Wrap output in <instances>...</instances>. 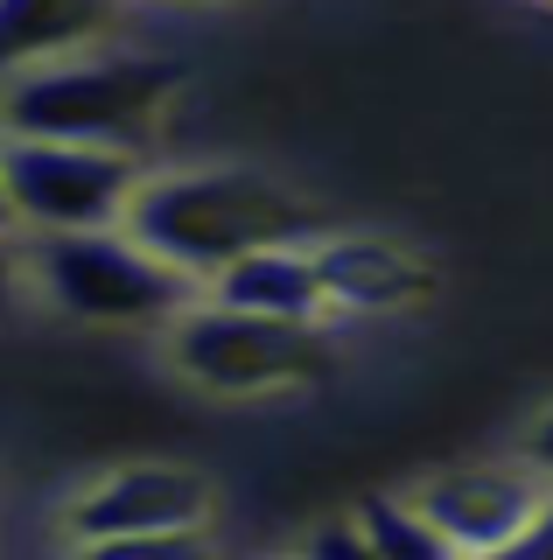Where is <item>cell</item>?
Listing matches in <instances>:
<instances>
[{
	"mask_svg": "<svg viewBox=\"0 0 553 560\" xmlns=\"http://www.w3.org/2000/svg\"><path fill=\"white\" fill-rule=\"evenodd\" d=\"M119 224H127L141 245H154L162 259H176V267L203 288L217 267H232L238 253H252V245L316 238L322 210L273 168L183 162V168H148Z\"/></svg>",
	"mask_w": 553,
	"mask_h": 560,
	"instance_id": "obj_1",
	"label": "cell"
},
{
	"mask_svg": "<svg viewBox=\"0 0 553 560\" xmlns=\"http://www.w3.org/2000/svg\"><path fill=\"white\" fill-rule=\"evenodd\" d=\"M189 98V70L133 43H92L0 78V133L98 140V148H154Z\"/></svg>",
	"mask_w": 553,
	"mask_h": 560,
	"instance_id": "obj_2",
	"label": "cell"
},
{
	"mask_svg": "<svg viewBox=\"0 0 553 560\" xmlns=\"http://www.w3.org/2000/svg\"><path fill=\"white\" fill-rule=\"evenodd\" d=\"M154 337H162V364L203 399H287L316 393L337 372V343L322 323L232 308L217 294L183 302Z\"/></svg>",
	"mask_w": 553,
	"mask_h": 560,
	"instance_id": "obj_3",
	"label": "cell"
},
{
	"mask_svg": "<svg viewBox=\"0 0 553 560\" xmlns=\"http://www.w3.org/2000/svg\"><path fill=\"white\" fill-rule=\"evenodd\" d=\"M28 302H43L63 323L84 329H162L183 302H197V280L176 259L141 245L127 224H92V232H36L22 238Z\"/></svg>",
	"mask_w": 553,
	"mask_h": 560,
	"instance_id": "obj_4",
	"label": "cell"
},
{
	"mask_svg": "<svg viewBox=\"0 0 553 560\" xmlns=\"http://www.w3.org/2000/svg\"><path fill=\"white\" fill-rule=\"evenodd\" d=\"M148 162L133 148L98 140H49V133H0V197L14 238L36 232H92L119 224L141 189Z\"/></svg>",
	"mask_w": 553,
	"mask_h": 560,
	"instance_id": "obj_5",
	"label": "cell"
},
{
	"mask_svg": "<svg viewBox=\"0 0 553 560\" xmlns=\"http://www.w3.org/2000/svg\"><path fill=\"white\" fill-rule=\"evenodd\" d=\"M211 518H217V483L203 469L119 463L57 504V539L78 553H141V547H183V539L211 533Z\"/></svg>",
	"mask_w": 553,
	"mask_h": 560,
	"instance_id": "obj_6",
	"label": "cell"
},
{
	"mask_svg": "<svg viewBox=\"0 0 553 560\" xmlns=\"http://www.w3.org/2000/svg\"><path fill=\"white\" fill-rule=\"evenodd\" d=\"M546 498V477L518 455V463H470V469H442L413 490V504L427 512V525L442 533L448 553H511L518 533L532 525Z\"/></svg>",
	"mask_w": 553,
	"mask_h": 560,
	"instance_id": "obj_7",
	"label": "cell"
},
{
	"mask_svg": "<svg viewBox=\"0 0 553 560\" xmlns=\"http://www.w3.org/2000/svg\"><path fill=\"white\" fill-rule=\"evenodd\" d=\"M316 273L330 315H400L435 294V259L386 232H316Z\"/></svg>",
	"mask_w": 553,
	"mask_h": 560,
	"instance_id": "obj_8",
	"label": "cell"
},
{
	"mask_svg": "<svg viewBox=\"0 0 553 560\" xmlns=\"http://www.w3.org/2000/svg\"><path fill=\"white\" fill-rule=\"evenodd\" d=\"M203 294L232 308H259V315H295V323H330V294L316 273V238H281V245H252L232 267H217L203 280Z\"/></svg>",
	"mask_w": 553,
	"mask_h": 560,
	"instance_id": "obj_9",
	"label": "cell"
},
{
	"mask_svg": "<svg viewBox=\"0 0 553 560\" xmlns=\"http://www.w3.org/2000/svg\"><path fill=\"white\" fill-rule=\"evenodd\" d=\"M133 0H0V78L43 57L119 43Z\"/></svg>",
	"mask_w": 553,
	"mask_h": 560,
	"instance_id": "obj_10",
	"label": "cell"
},
{
	"mask_svg": "<svg viewBox=\"0 0 553 560\" xmlns=\"http://www.w3.org/2000/svg\"><path fill=\"white\" fill-rule=\"evenodd\" d=\"M351 518H357V539H365V560H435V553H448L442 533L427 525V512L413 498H365Z\"/></svg>",
	"mask_w": 553,
	"mask_h": 560,
	"instance_id": "obj_11",
	"label": "cell"
},
{
	"mask_svg": "<svg viewBox=\"0 0 553 560\" xmlns=\"http://www.w3.org/2000/svg\"><path fill=\"white\" fill-rule=\"evenodd\" d=\"M28 302V267H22V238L0 232V315H14Z\"/></svg>",
	"mask_w": 553,
	"mask_h": 560,
	"instance_id": "obj_12",
	"label": "cell"
},
{
	"mask_svg": "<svg viewBox=\"0 0 553 560\" xmlns=\"http://www.w3.org/2000/svg\"><path fill=\"white\" fill-rule=\"evenodd\" d=\"M511 553H540V560H553V477H546V498H540V512H532V525L518 533Z\"/></svg>",
	"mask_w": 553,
	"mask_h": 560,
	"instance_id": "obj_13",
	"label": "cell"
},
{
	"mask_svg": "<svg viewBox=\"0 0 553 560\" xmlns=\"http://www.w3.org/2000/svg\"><path fill=\"white\" fill-rule=\"evenodd\" d=\"M302 547H308V553H365V539H357V518H343V525H322V533H308Z\"/></svg>",
	"mask_w": 553,
	"mask_h": 560,
	"instance_id": "obj_14",
	"label": "cell"
},
{
	"mask_svg": "<svg viewBox=\"0 0 553 560\" xmlns=\"http://www.w3.org/2000/svg\"><path fill=\"white\" fill-rule=\"evenodd\" d=\"M518 455H526V463L540 469V477H553V407L526 428V448H518Z\"/></svg>",
	"mask_w": 553,
	"mask_h": 560,
	"instance_id": "obj_15",
	"label": "cell"
},
{
	"mask_svg": "<svg viewBox=\"0 0 553 560\" xmlns=\"http://www.w3.org/2000/svg\"><path fill=\"white\" fill-rule=\"evenodd\" d=\"M183 8H246V0H183Z\"/></svg>",
	"mask_w": 553,
	"mask_h": 560,
	"instance_id": "obj_16",
	"label": "cell"
},
{
	"mask_svg": "<svg viewBox=\"0 0 553 560\" xmlns=\"http://www.w3.org/2000/svg\"><path fill=\"white\" fill-rule=\"evenodd\" d=\"M0 232H14V224H8V197H0Z\"/></svg>",
	"mask_w": 553,
	"mask_h": 560,
	"instance_id": "obj_17",
	"label": "cell"
},
{
	"mask_svg": "<svg viewBox=\"0 0 553 560\" xmlns=\"http://www.w3.org/2000/svg\"><path fill=\"white\" fill-rule=\"evenodd\" d=\"M546 8H553V0H546Z\"/></svg>",
	"mask_w": 553,
	"mask_h": 560,
	"instance_id": "obj_18",
	"label": "cell"
}]
</instances>
